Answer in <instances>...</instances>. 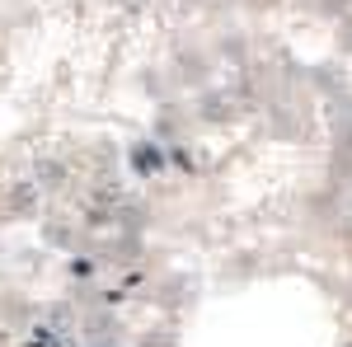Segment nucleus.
<instances>
[{"mask_svg": "<svg viewBox=\"0 0 352 347\" xmlns=\"http://www.w3.org/2000/svg\"><path fill=\"white\" fill-rule=\"evenodd\" d=\"M132 164H136V169H141V174H146V169H160V150L141 141V146H136V150H132Z\"/></svg>", "mask_w": 352, "mask_h": 347, "instance_id": "nucleus-1", "label": "nucleus"}]
</instances>
